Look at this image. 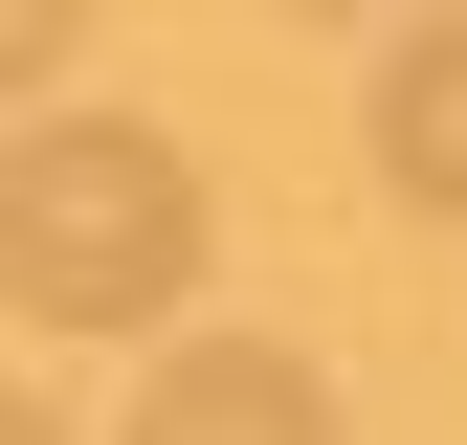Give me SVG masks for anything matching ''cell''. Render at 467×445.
Listing matches in <instances>:
<instances>
[{"label": "cell", "mask_w": 467, "mask_h": 445, "mask_svg": "<svg viewBox=\"0 0 467 445\" xmlns=\"http://www.w3.org/2000/svg\"><path fill=\"white\" fill-rule=\"evenodd\" d=\"M0 445H67V423H45V401H0Z\"/></svg>", "instance_id": "277c9868"}, {"label": "cell", "mask_w": 467, "mask_h": 445, "mask_svg": "<svg viewBox=\"0 0 467 445\" xmlns=\"http://www.w3.org/2000/svg\"><path fill=\"white\" fill-rule=\"evenodd\" d=\"M0 290L45 334H156L201 290V179L179 134H134V111H45L23 179H0Z\"/></svg>", "instance_id": "6da1fadb"}, {"label": "cell", "mask_w": 467, "mask_h": 445, "mask_svg": "<svg viewBox=\"0 0 467 445\" xmlns=\"http://www.w3.org/2000/svg\"><path fill=\"white\" fill-rule=\"evenodd\" d=\"M379 179L467 222V23H400L379 45Z\"/></svg>", "instance_id": "3957f363"}, {"label": "cell", "mask_w": 467, "mask_h": 445, "mask_svg": "<svg viewBox=\"0 0 467 445\" xmlns=\"http://www.w3.org/2000/svg\"><path fill=\"white\" fill-rule=\"evenodd\" d=\"M134 445H334V378L267 357V334H201V357L134 378Z\"/></svg>", "instance_id": "7a4b0ae2"}]
</instances>
